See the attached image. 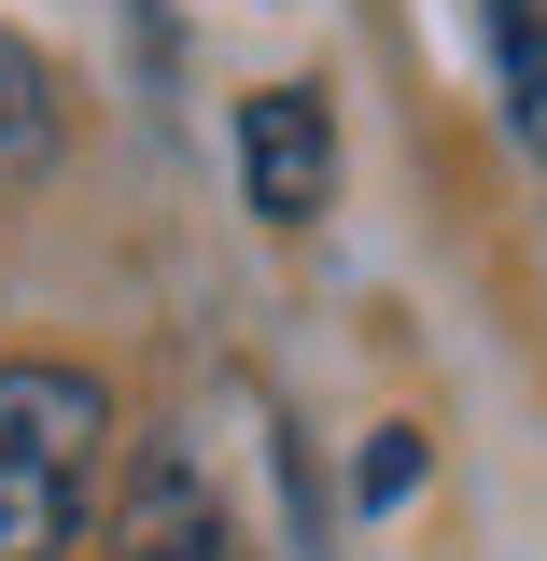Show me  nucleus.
<instances>
[{
  "instance_id": "7ed1b4c3",
  "label": "nucleus",
  "mask_w": 547,
  "mask_h": 561,
  "mask_svg": "<svg viewBox=\"0 0 547 561\" xmlns=\"http://www.w3.org/2000/svg\"><path fill=\"white\" fill-rule=\"evenodd\" d=\"M239 197L267 225H323L338 210V113H323V84L239 99Z\"/></svg>"
},
{
  "instance_id": "f03ea898",
  "label": "nucleus",
  "mask_w": 547,
  "mask_h": 561,
  "mask_svg": "<svg viewBox=\"0 0 547 561\" xmlns=\"http://www.w3.org/2000/svg\"><path fill=\"white\" fill-rule=\"evenodd\" d=\"M99 561H253V534L225 519V491L183 435H155L127 478H113V519H99Z\"/></svg>"
},
{
  "instance_id": "20e7f679",
  "label": "nucleus",
  "mask_w": 547,
  "mask_h": 561,
  "mask_svg": "<svg viewBox=\"0 0 547 561\" xmlns=\"http://www.w3.org/2000/svg\"><path fill=\"white\" fill-rule=\"evenodd\" d=\"M478 43H491V84H505V127L547 154V0H478Z\"/></svg>"
},
{
  "instance_id": "39448f33",
  "label": "nucleus",
  "mask_w": 547,
  "mask_h": 561,
  "mask_svg": "<svg viewBox=\"0 0 547 561\" xmlns=\"http://www.w3.org/2000/svg\"><path fill=\"white\" fill-rule=\"evenodd\" d=\"M57 154V70L0 28V169H43Z\"/></svg>"
},
{
  "instance_id": "f257e3e1",
  "label": "nucleus",
  "mask_w": 547,
  "mask_h": 561,
  "mask_svg": "<svg viewBox=\"0 0 547 561\" xmlns=\"http://www.w3.org/2000/svg\"><path fill=\"white\" fill-rule=\"evenodd\" d=\"M113 478V393L99 365H0V561H70Z\"/></svg>"
},
{
  "instance_id": "423d86ee",
  "label": "nucleus",
  "mask_w": 547,
  "mask_h": 561,
  "mask_svg": "<svg viewBox=\"0 0 547 561\" xmlns=\"http://www.w3.org/2000/svg\"><path fill=\"white\" fill-rule=\"evenodd\" d=\"M351 491H365V505H408V491H421V435H408V421H379V435H365Z\"/></svg>"
}]
</instances>
